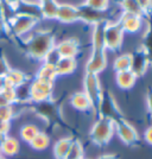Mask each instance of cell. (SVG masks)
<instances>
[{
	"mask_svg": "<svg viewBox=\"0 0 152 159\" xmlns=\"http://www.w3.org/2000/svg\"><path fill=\"white\" fill-rule=\"evenodd\" d=\"M39 129L38 127L33 124H27V125H24L20 129V138L24 140L25 143L30 144L33 140V138L38 134Z\"/></svg>",
	"mask_w": 152,
	"mask_h": 159,
	"instance_id": "26",
	"label": "cell"
},
{
	"mask_svg": "<svg viewBox=\"0 0 152 159\" xmlns=\"http://www.w3.org/2000/svg\"><path fill=\"white\" fill-rule=\"evenodd\" d=\"M96 159H119L114 153H101Z\"/></svg>",
	"mask_w": 152,
	"mask_h": 159,
	"instance_id": "37",
	"label": "cell"
},
{
	"mask_svg": "<svg viewBox=\"0 0 152 159\" xmlns=\"http://www.w3.org/2000/svg\"><path fill=\"white\" fill-rule=\"evenodd\" d=\"M19 151V143L13 137H4L0 139V153L2 156H14Z\"/></svg>",
	"mask_w": 152,
	"mask_h": 159,
	"instance_id": "19",
	"label": "cell"
},
{
	"mask_svg": "<svg viewBox=\"0 0 152 159\" xmlns=\"http://www.w3.org/2000/svg\"><path fill=\"white\" fill-rule=\"evenodd\" d=\"M30 145L33 150L36 151H43L48 148V146L50 145V137L44 132H38V134L33 138V140L30 143Z\"/></svg>",
	"mask_w": 152,
	"mask_h": 159,
	"instance_id": "24",
	"label": "cell"
},
{
	"mask_svg": "<svg viewBox=\"0 0 152 159\" xmlns=\"http://www.w3.org/2000/svg\"><path fill=\"white\" fill-rule=\"evenodd\" d=\"M119 7L124 13L134 14V16H139V17H147L145 12L143 11V8L139 6L137 0H120Z\"/></svg>",
	"mask_w": 152,
	"mask_h": 159,
	"instance_id": "20",
	"label": "cell"
},
{
	"mask_svg": "<svg viewBox=\"0 0 152 159\" xmlns=\"http://www.w3.org/2000/svg\"><path fill=\"white\" fill-rule=\"evenodd\" d=\"M137 2L143 8L146 16H150V13L152 12V0H137Z\"/></svg>",
	"mask_w": 152,
	"mask_h": 159,
	"instance_id": "31",
	"label": "cell"
},
{
	"mask_svg": "<svg viewBox=\"0 0 152 159\" xmlns=\"http://www.w3.org/2000/svg\"><path fill=\"white\" fill-rule=\"evenodd\" d=\"M14 115V111L12 105H7V106L0 107V119L10 122Z\"/></svg>",
	"mask_w": 152,
	"mask_h": 159,
	"instance_id": "29",
	"label": "cell"
},
{
	"mask_svg": "<svg viewBox=\"0 0 152 159\" xmlns=\"http://www.w3.org/2000/svg\"><path fill=\"white\" fill-rule=\"evenodd\" d=\"M138 76L133 73L132 70H126V71H120V73H114V81L115 84L120 90H131L133 87L137 84Z\"/></svg>",
	"mask_w": 152,
	"mask_h": 159,
	"instance_id": "14",
	"label": "cell"
},
{
	"mask_svg": "<svg viewBox=\"0 0 152 159\" xmlns=\"http://www.w3.org/2000/svg\"><path fill=\"white\" fill-rule=\"evenodd\" d=\"M0 154H1V153H0Z\"/></svg>",
	"mask_w": 152,
	"mask_h": 159,
	"instance_id": "44",
	"label": "cell"
},
{
	"mask_svg": "<svg viewBox=\"0 0 152 159\" xmlns=\"http://www.w3.org/2000/svg\"><path fill=\"white\" fill-rule=\"evenodd\" d=\"M114 134V120L99 115L89 129V139L94 145L105 146L112 140Z\"/></svg>",
	"mask_w": 152,
	"mask_h": 159,
	"instance_id": "2",
	"label": "cell"
},
{
	"mask_svg": "<svg viewBox=\"0 0 152 159\" xmlns=\"http://www.w3.org/2000/svg\"><path fill=\"white\" fill-rule=\"evenodd\" d=\"M83 159H89V158H86V157H85V158H83Z\"/></svg>",
	"mask_w": 152,
	"mask_h": 159,
	"instance_id": "42",
	"label": "cell"
},
{
	"mask_svg": "<svg viewBox=\"0 0 152 159\" xmlns=\"http://www.w3.org/2000/svg\"><path fill=\"white\" fill-rule=\"evenodd\" d=\"M5 82H6V86L18 88L21 84L26 83V76H25V74L21 73L20 70L10 69V71L5 76Z\"/></svg>",
	"mask_w": 152,
	"mask_h": 159,
	"instance_id": "21",
	"label": "cell"
},
{
	"mask_svg": "<svg viewBox=\"0 0 152 159\" xmlns=\"http://www.w3.org/2000/svg\"><path fill=\"white\" fill-rule=\"evenodd\" d=\"M60 2L57 0H42L39 5V12L42 19L56 20Z\"/></svg>",
	"mask_w": 152,
	"mask_h": 159,
	"instance_id": "18",
	"label": "cell"
},
{
	"mask_svg": "<svg viewBox=\"0 0 152 159\" xmlns=\"http://www.w3.org/2000/svg\"><path fill=\"white\" fill-rule=\"evenodd\" d=\"M105 24H98L92 26V33H90V48L94 51H104L105 48Z\"/></svg>",
	"mask_w": 152,
	"mask_h": 159,
	"instance_id": "15",
	"label": "cell"
},
{
	"mask_svg": "<svg viewBox=\"0 0 152 159\" xmlns=\"http://www.w3.org/2000/svg\"><path fill=\"white\" fill-rule=\"evenodd\" d=\"M132 53L128 51L117 53L113 58L112 69L114 73H120V71H126L132 69Z\"/></svg>",
	"mask_w": 152,
	"mask_h": 159,
	"instance_id": "16",
	"label": "cell"
},
{
	"mask_svg": "<svg viewBox=\"0 0 152 159\" xmlns=\"http://www.w3.org/2000/svg\"><path fill=\"white\" fill-rule=\"evenodd\" d=\"M82 86H83V92L88 95V98L93 102L94 108L96 109L102 96H104V89H102V84H101L99 75L85 73Z\"/></svg>",
	"mask_w": 152,
	"mask_h": 159,
	"instance_id": "5",
	"label": "cell"
},
{
	"mask_svg": "<svg viewBox=\"0 0 152 159\" xmlns=\"http://www.w3.org/2000/svg\"><path fill=\"white\" fill-rule=\"evenodd\" d=\"M107 66H108V52L106 50L104 51L90 50V53L88 55L85 63V73L100 76V74L106 70Z\"/></svg>",
	"mask_w": 152,
	"mask_h": 159,
	"instance_id": "9",
	"label": "cell"
},
{
	"mask_svg": "<svg viewBox=\"0 0 152 159\" xmlns=\"http://www.w3.org/2000/svg\"><path fill=\"white\" fill-rule=\"evenodd\" d=\"M40 1H42V0H40Z\"/></svg>",
	"mask_w": 152,
	"mask_h": 159,
	"instance_id": "45",
	"label": "cell"
},
{
	"mask_svg": "<svg viewBox=\"0 0 152 159\" xmlns=\"http://www.w3.org/2000/svg\"><path fill=\"white\" fill-rule=\"evenodd\" d=\"M7 29V20L5 17V12H4V5L0 0V32H4Z\"/></svg>",
	"mask_w": 152,
	"mask_h": 159,
	"instance_id": "33",
	"label": "cell"
},
{
	"mask_svg": "<svg viewBox=\"0 0 152 159\" xmlns=\"http://www.w3.org/2000/svg\"><path fill=\"white\" fill-rule=\"evenodd\" d=\"M60 55L57 53V51H56V49L53 48V50L50 51V52L48 53L45 56V58H44V63H48V64H53V66H55L57 62H58V60H60Z\"/></svg>",
	"mask_w": 152,
	"mask_h": 159,
	"instance_id": "30",
	"label": "cell"
},
{
	"mask_svg": "<svg viewBox=\"0 0 152 159\" xmlns=\"http://www.w3.org/2000/svg\"><path fill=\"white\" fill-rule=\"evenodd\" d=\"M56 20H58L62 24H67V25L75 24V23L80 21L77 5L69 4V2H60Z\"/></svg>",
	"mask_w": 152,
	"mask_h": 159,
	"instance_id": "12",
	"label": "cell"
},
{
	"mask_svg": "<svg viewBox=\"0 0 152 159\" xmlns=\"http://www.w3.org/2000/svg\"><path fill=\"white\" fill-rule=\"evenodd\" d=\"M1 1H5L8 6H11L12 8H14V7L17 6L19 2H21L23 0H1Z\"/></svg>",
	"mask_w": 152,
	"mask_h": 159,
	"instance_id": "38",
	"label": "cell"
},
{
	"mask_svg": "<svg viewBox=\"0 0 152 159\" xmlns=\"http://www.w3.org/2000/svg\"><path fill=\"white\" fill-rule=\"evenodd\" d=\"M77 7H79L80 21L85 23L86 25L94 26V25H98V24L107 23L109 20L108 12H99V11L92 10V8L85 6V5H79Z\"/></svg>",
	"mask_w": 152,
	"mask_h": 159,
	"instance_id": "10",
	"label": "cell"
},
{
	"mask_svg": "<svg viewBox=\"0 0 152 159\" xmlns=\"http://www.w3.org/2000/svg\"><path fill=\"white\" fill-rule=\"evenodd\" d=\"M150 16H151V17H152V12H151V13H150Z\"/></svg>",
	"mask_w": 152,
	"mask_h": 159,
	"instance_id": "43",
	"label": "cell"
},
{
	"mask_svg": "<svg viewBox=\"0 0 152 159\" xmlns=\"http://www.w3.org/2000/svg\"><path fill=\"white\" fill-rule=\"evenodd\" d=\"M1 94L5 96V99L7 100V102L10 105H13L14 102H17V93H16V88H13V87L5 86Z\"/></svg>",
	"mask_w": 152,
	"mask_h": 159,
	"instance_id": "28",
	"label": "cell"
},
{
	"mask_svg": "<svg viewBox=\"0 0 152 159\" xmlns=\"http://www.w3.org/2000/svg\"><path fill=\"white\" fill-rule=\"evenodd\" d=\"M36 79L43 80V81H48V82H55V80L57 79V74H56V69L55 66L53 64H48L44 63L40 66L38 71L36 74Z\"/></svg>",
	"mask_w": 152,
	"mask_h": 159,
	"instance_id": "23",
	"label": "cell"
},
{
	"mask_svg": "<svg viewBox=\"0 0 152 159\" xmlns=\"http://www.w3.org/2000/svg\"><path fill=\"white\" fill-rule=\"evenodd\" d=\"M55 49L62 58H76L80 55V42L75 37H68L56 43Z\"/></svg>",
	"mask_w": 152,
	"mask_h": 159,
	"instance_id": "11",
	"label": "cell"
},
{
	"mask_svg": "<svg viewBox=\"0 0 152 159\" xmlns=\"http://www.w3.org/2000/svg\"><path fill=\"white\" fill-rule=\"evenodd\" d=\"M114 131H115L117 137L125 145L133 146L138 144L139 133L137 131V128L133 126L130 121H127L124 118H120V119L114 121Z\"/></svg>",
	"mask_w": 152,
	"mask_h": 159,
	"instance_id": "7",
	"label": "cell"
},
{
	"mask_svg": "<svg viewBox=\"0 0 152 159\" xmlns=\"http://www.w3.org/2000/svg\"><path fill=\"white\" fill-rule=\"evenodd\" d=\"M38 21V19L26 14H14L12 18L7 20V27L13 34L23 37L26 33L31 32Z\"/></svg>",
	"mask_w": 152,
	"mask_h": 159,
	"instance_id": "4",
	"label": "cell"
},
{
	"mask_svg": "<svg viewBox=\"0 0 152 159\" xmlns=\"http://www.w3.org/2000/svg\"><path fill=\"white\" fill-rule=\"evenodd\" d=\"M71 138H61L53 145V156L56 159H66L71 145Z\"/></svg>",
	"mask_w": 152,
	"mask_h": 159,
	"instance_id": "22",
	"label": "cell"
},
{
	"mask_svg": "<svg viewBox=\"0 0 152 159\" xmlns=\"http://www.w3.org/2000/svg\"><path fill=\"white\" fill-rule=\"evenodd\" d=\"M77 66H79V62L76 58H62L61 57L58 62L55 64L57 77L73 75L77 70Z\"/></svg>",
	"mask_w": 152,
	"mask_h": 159,
	"instance_id": "17",
	"label": "cell"
},
{
	"mask_svg": "<svg viewBox=\"0 0 152 159\" xmlns=\"http://www.w3.org/2000/svg\"><path fill=\"white\" fill-rule=\"evenodd\" d=\"M56 45L55 36L50 31H38L30 36L26 43L27 55L36 61H44L45 56Z\"/></svg>",
	"mask_w": 152,
	"mask_h": 159,
	"instance_id": "1",
	"label": "cell"
},
{
	"mask_svg": "<svg viewBox=\"0 0 152 159\" xmlns=\"http://www.w3.org/2000/svg\"><path fill=\"white\" fill-rule=\"evenodd\" d=\"M125 33L118 21H107L105 24V48L107 52L118 53L124 47Z\"/></svg>",
	"mask_w": 152,
	"mask_h": 159,
	"instance_id": "3",
	"label": "cell"
},
{
	"mask_svg": "<svg viewBox=\"0 0 152 159\" xmlns=\"http://www.w3.org/2000/svg\"><path fill=\"white\" fill-rule=\"evenodd\" d=\"M0 159H6V157H5V156H2V154H0Z\"/></svg>",
	"mask_w": 152,
	"mask_h": 159,
	"instance_id": "41",
	"label": "cell"
},
{
	"mask_svg": "<svg viewBox=\"0 0 152 159\" xmlns=\"http://www.w3.org/2000/svg\"><path fill=\"white\" fill-rule=\"evenodd\" d=\"M146 17H139L134 14L130 13H122L120 14L118 23L121 26L124 33L130 34V36H138L141 34L144 36V29H145V21Z\"/></svg>",
	"mask_w": 152,
	"mask_h": 159,
	"instance_id": "6",
	"label": "cell"
},
{
	"mask_svg": "<svg viewBox=\"0 0 152 159\" xmlns=\"http://www.w3.org/2000/svg\"><path fill=\"white\" fill-rule=\"evenodd\" d=\"M53 83L36 79L30 83V100L36 103L46 102L53 96Z\"/></svg>",
	"mask_w": 152,
	"mask_h": 159,
	"instance_id": "8",
	"label": "cell"
},
{
	"mask_svg": "<svg viewBox=\"0 0 152 159\" xmlns=\"http://www.w3.org/2000/svg\"><path fill=\"white\" fill-rule=\"evenodd\" d=\"M143 138H144V141L146 144L152 146V125L146 127V129L144 131V134H143Z\"/></svg>",
	"mask_w": 152,
	"mask_h": 159,
	"instance_id": "36",
	"label": "cell"
},
{
	"mask_svg": "<svg viewBox=\"0 0 152 159\" xmlns=\"http://www.w3.org/2000/svg\"><path fill=\"white\" fill-rule=\"evenodd\" d=\"M145 105H146V111L149 113V115L152 118V88L147 90L145 95Z\"/></svg>",
	"mask_w": 152,
	"mask_h": 159,
	"instance_id": "34",
	"label": "cell"
},
{
	"mask_svg": "<svg viewBox=\"0 0 152 159\" xmlns=\"http://www.w3.org/2000/svg\"><path fill=\"white\" fill-rule=\"evenodd\" d=\"M7 105H10L8 102H7V100L5 99V96L2 95V94L0 93V107H4V106H7Z\"/></svg>",
	"mask_w": 152,
	"mask_h": 159,
	"instance_id": "39",
	"label": "cell"
},
{
	"mask_svg": "<svg viewBox=\"0 0 152 159\" xmlns=\"http://www.w3.org/2000/svg\"><path fill=\"white\" fill-rule=\"evenodd\" d=\"M83 158H85V147L82 145V143L77 139H73L66 159H83Z\"/></svg>",
	"mask_w": 152,
	"mask_h": 159,
	"instance_id": "25",
	"label": "cell"
},
{
	"mask_svg": "<svg viewBox=\"0 0 152 159\" xmlns=\"http://www.w3.org/2000/svg\"><path fill=\"white\" fill-rule=\"evenodd\" d=\"M8 131H10V122H6L0 119V139L6 137Z\"/></svg>",
	"mask_w": 152,
	"mask_h": 159,
	"instance_id": "35",
	"label": "cell"
},
{
	"mask_svg": "<svg viewBox=\"0 0 152 159\" xmlns=\"http://www.w3.org/2000/svg\"><path fill=\"white\" fill-rule=\"evenodd\" d=\"M10 69H11V68L8 66L6 58H5L2 55H0V76L5 77L7 75V73L10 71Z\"/></svg>",
	"mask_w": 152,
	"mask_h": 159,
	"instance_id": "32",
	"label": "cell"
},
{
	"mask_svg": "<svg viewBox=\"0 0 152 159\" xmlns=\"http://www.w3.org/2000/svg\"><path fill=\"white\" fill-rule=\"evenodd\" d=\"M5 86H6V82H5V77L0 76V93L2 92V89L5 88Z\"/></svg>",
	"mask_w": 152,
	"mask_h": 159,
	"instance_id": "40",
	"label": "cell"
},
{
	"mask_svg": "<svg viewBox=\"0 0 152 159\" xmlns=\"http://www.w3.org/2000/svg\"><path fill=\"white\" fill-rule=\"evenodd\" d=\"M69 103H70V106L73 107L75 111H77V112L98 113L96 109L93 106V102L90 101V99L88 98V95H87L83 90H81V92H75V93L70 96Z\"/></svg>",
	"mask_w": 152,
	"mask_h": 159,
	"instance_id": "13",
	"label": "cell"
},
{
	"mask_svg": "<svg viewBox=\"0 0 152 159\" xmlns=\"http://www.w3.org/2000/svg\"><path fill=\"white\" fill-rule=\"evenodd\" d=\"M82 5L99 12H107L111 7V0H83Z\"/></svg>",
	"mask_w": 152,
	"mask_h": 159,
	"instance_id": "27",
	"label": "cell"
}]
</instances>
